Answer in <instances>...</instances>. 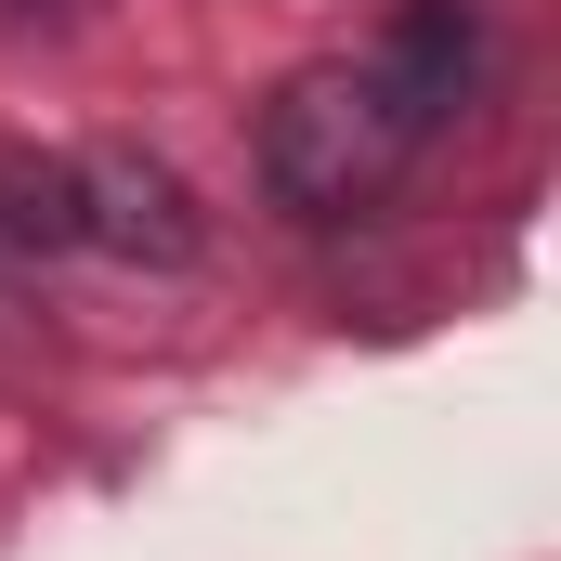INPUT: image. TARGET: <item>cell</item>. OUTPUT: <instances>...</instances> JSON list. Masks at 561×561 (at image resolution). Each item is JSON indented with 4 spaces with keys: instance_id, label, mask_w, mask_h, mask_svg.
I'll use <instances>...</instances> for the list:
<instances>
[{
    "instance_id": "6da1fadb",
    "label": "cell",
    "mask_w": 561,
    "mask_h": 561,
    "mask_svg": "<svg viewBox=\"0 0 561 561\" xmlns=\"http://www.w3.org/2000/svg\"><path fill=\"white\" fill-rule=\"evenodd\" d=\"M405 170H419V144L379 105L366 66H313V79H287L262 105V196L287 222H366Z\"/></svg>"
},
{
    "instance_id": "7a4b0ae2",
    "label": "cell",
    "mask_w": 561,
    "mask_h": 561,
    "mask_svg": "<svg viewBox=\"0 0 561 561\" xmlns=\"http://www.w3.org/2000/svg\"><path fill=\"white\" fill-rule=\"evenodd\" d=\"M483 66H496V26H483V0H405L379 39H366V79H379V105L405 118V144H444L470 105H483Z\"/></svg>"
},
{
    "instance_id": "3957f363",
    "label": "cell",
    "mask_w": 561,
    "mask_h": 561,
    "mask_svg": "<svg viewBox=\"0 0 561 561\" xmlns=\"http://www.w3.org/2000/svg\"><path fill=\"white\" fill-rule=\"evenodd\" d=\"M79 249L105 262H144V275H196L209 262V209L170 157L144 144H79Z\"/></svg>"
},
{
    "instance_id": "277c9868",
    "label": "cell",
    "mask_w": 561,
    "mask_h": 561,
    "mask_svg": "<svg viewBox=\"0 0 561 561\" xmlns=\"http://www.w3.org/2000/svg\"><path fill=\"white\" fill-rule=\"evenodd\" d=\"M79 249V157L66 144H13L0 131V262H66Z\"/></svg>"
},
{
    "instance_id": "5b68a950",
    "label": "cell",
    "mask_w": 561,
    "mask_h": 561,
    "mask_svg": "<svg viewBox=\"0 0 561 561\" xmlns=\"http://www.w3.org/2000/svg\"><path fill=\"white\" fill-rule=\"evenodd\" d=\"M92 0H0V26H79Z\"/></svg>"
},
{
    "instance_id": "8992f818",
    "label": "cell",
    "mask_w": 561,
    "mask_h": 561,
    "mask_svg": "<svg viewBox=\"0 0 561 561\" xmlns=\"http://www.w3.org/2000/svg\"><path fill=\"white\" fill-rule=\"evenodd\" d=\"M0 275H13V262H0Z\"/></svg>"
}]
</instances>
